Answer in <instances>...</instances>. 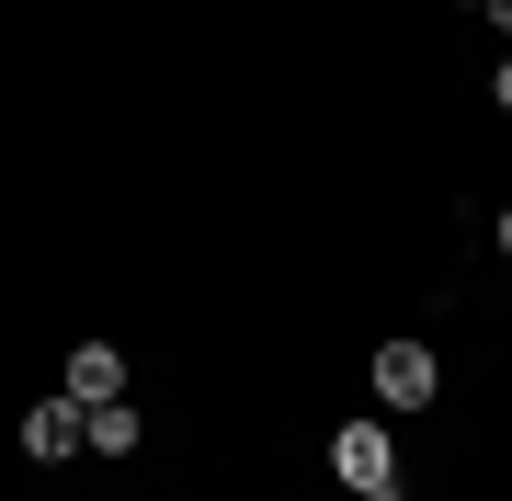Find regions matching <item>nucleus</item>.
<instances>
[{
  "label": "nucleus",
  "instance_id": "obj_5",
  "mask_svg": "<svg viewBox=\"0 0 512 501\" xmlns=\"http://www.w3.org/2000/svg\"><path fill=\"white\" fill-rule=\"evenodd\" d=\"M137 445H148V422H137L126 399H103L92 410V456H137Z\"/></svg>",
  "mask_w": 512,
  "mask_h": 501
},
{
  "label": "nucleus",
  "instance_id": "obj_2",
  "mask_svg": "<svg viewBox=\"0 0 512 501\" xmlns=\"http://www.w3.org/2000/svg\"><path fill=\"white\" fill-rule=\"evenodd\" d=\"M433 388H444L433 342H376V399L387 410H433Z\"/></svg>",
  "mask_w": 512,
  "mask_h": 501
},
{
  "label": "nucleus",
  "instance_id": "obj_6",
  "mask_svg": "<svg viewBox=\"0 0 512 501\" xmlns=\"http://www.w3.org/2000/svg\"><path fill=\"white\" fill-rule=\"evenodd\" d=\"M490 103H501V114H512V57H501V69H490Z\"/></svg>",
  "mask_w": 512,
  "mask_h": 501
},
{
  "label": "nucleus",
  "instance_id": "obj_4",
  "mask_svg": "<svg viewBox=\"0 0 512 501\" xmlns=\"http://www.w3.org/2000/svg\"><path fill=\"white\" fill-rule=\"evenodd\" d=\"M69 399H80V410L126 399V353H114V342H80V353H69Z\"/></svg>",
  "mask_w": 512,
  "mask_h": 501
},
{
  "label": "nucleus",
  "instance_id": "obj_1",
  "mask_svg": "<svg viewBox=\"0 0 512 501\" xmlns=\"http://www.w3.org/2000/svg\"><path fill=\"white\" fill-rule=\"evenodd\" d=\"M80 445H92V410H80L69 388H57V399H35V410H23V456H35V467H69Z\"/></svg>",
  "mask_w": 512,
  "mask_h": 501
},
{
  "label": "nucleus",
  "instance_id": "obj_3",
  "mask_svg": "<svg viewBox=\"0 0 512 501\" xmlns=\"http://www.w3.org/2000/svg\"><path fill=\"white\" fill-rule=\"evenodd\" d=\"M330 467H342V490H387V479H399V445H387L376 422H342V433H330Z\"/></svg>",
  "mask_w": 512,
  "mask_h": 501
},
{
  "label": "nucleus",
  "instance_id": "obj_7",
  "mask_svg": "<svg viewBox=\"0 0 512 501\" xmlns=\"http://www.w3.org/2000/svg\"><path fill=\"white\" fill-rule=\"evenodd\" d=\"M478 12H490V23H501V35H512V0H478Z\"/></svg>",
  "mask_w": 512,
  "mask_h": 501
},
{
  "label": "nucleus",
  "instance_id": "obj_9",
  "mask_svg": "<svg viewBox=\"0 0 512 501\" xmlns=\"http://www.w3.org/2000/svg\"><path fill=\"white\" fill-rule=\"evenodd\" d=\"M501 251H512V205H501Z\"/></svg>",
  "mask_w": 512,
  "mask_h": 501
},
{
  "label": "nucleus",
  "instance_id": "obj_8",
  "mask_svg": "<svg viewBox=\"0 0 512 501\" xmlns=\"http://www.w3.org/2000/svg\"><path fill=\"white\" fill-rule=\"evenodd\" d=\"M353 501H399V479H387V490H353Z\"/></svg>",
  "mask_w": 512,
  "mask_h": 501
}]
</instances>
